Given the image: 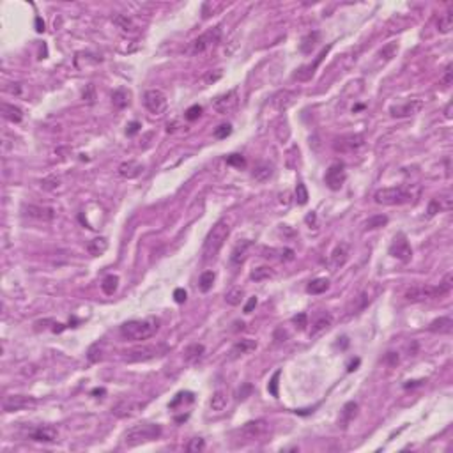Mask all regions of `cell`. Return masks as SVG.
Segmentation results:
<instances>
[{"label": "cell", "mask_w": 453, "mask_h": 453, "mask_svg": "<svg viewBox=\"0 0 453 453\" xmlns=\"http://www.w3.org/2000/svg\"><path fill=\"white\" fill-rule=\"evenodd\" d=\"M271 434V427L266 420H253L241 425L234 432V445L235 446H246L255 445V443L266 441V437Z\"/></svg>", "instance_id": "1"}, {"label": "cell", "mask_w": 453, "mask_h": 453, "mask_svg": "<svg viewBox=\"0 0 453 453\" xmlns=\"http://www.w3.org/2000/svg\"><path fill=\"white\" fill-rule=\"evenodd\" d=\"M158 330H160V321L156 317L136 319V321L124 322L120 326V335L124 340H129V342H142L156 335Z\"/></svg>", "instance_id": "2"}, {"label": "cell", "mask_w": 453, "mask_h": 453, "mask_svg": "<svg viewBox=\"0 0 453 453\" xmlns=\"http://www.w3.org/2000/svg\"><path fill=\"white\" fill-rule=\"evenodd\" d=\"M228 234H230V225H228L226 220H220V222H216L215 225H213V228L209 230V234H207L206 241H204V246H202V259L206 260V262L216 259V255H218L220 250L223 248Z\"/></svg>", "instance_id": "3"}, {"label": "cell", "mask_w": 453, "mask_h": 453, "mask_svg": "<svg viewBox=\"0 0 453 453\" xmlns=\"http://www.w3.org/2000/svg\"><path fill=\"white\" fill-rule=\"evenodd\" d=\"M161 436V427L158 423H144V425H135L131 429H128L122 436V446L126 448H135L140 446L144 443L154 441Z\"/></svg>", "instance_id": "4"}, {"label": "cell", "mask_w": 453, "mask_h": 453, "mask_svg": "<svg viewBox=\"0 0 453 453\" xmlns=\"http://www.w3.org/2000/svg\"><path fill=\"white\" fill-rule=\"evenodd\" d=\"M375 202L381 206H402V204H409L412 200L411 190L404 188V186H392V188H381L375 191L374 195Z\"/></svg>", "instance_id": "5"}, {"label": "cell", "mask_w": 453, "mask_h": 453, "mask_svg": "<svg viewBox=\"0 0 453 453\" xmlns=\"http://www.w3.org/2000/svg\"><path fill=\"white\" fill-rule=\"evenodd\" d=\"M220 37H222V30L216 27V29H211L207 32H204L202 36H198L190 46V52L191 55H198V54H204L207 50L215 48L216 45L220 43Z\"/></svg>", "instance_id": "6"}, {"label": "cell", "mask_w": 453, "mask_h": 453, "mask_svg": "<svg viewBox=\"0 0 453 453\" xmlns=\"http://www.w3.org/2000/svg\"><path fill=\"white\" fill-rule=\"evenodd\" d=\"M167 350V347L163 345H142V347H135V349L128 350L124 359L129 363H136V361H147V359H153L161 356Z\"/></svg>", "instance_id": "7"}, {"label": "cell", "mask_w": 453, "mask_h": 453, "mask_svg": "<svg viewBox=\"0 0 453 453\" xmlns=\"http://www.w3.org/2000/svg\"><path fill=\"white\" fill-rule=\"evenodd\" d=\"M365 145V136L359 135V133H349V135H342L338 136L335 140L333 147L337 153H356Z\"/></svg>", "instance_id": "8"}, {"label": "cell", "mask_w": 453, "mask_h": 453, "mask_svg": "<svg viewBox=\"0 0 453 453\" xmlns=\"http://www.w3.org/2000/svg\"><path fill=\"white\" fill-rule=\"evenodd\" d=\"M144 105L151 113L154 115H161L165 113L167 107H169V101H167V96L163 94L161 91L158 89H151L144 94Z\"/></svg>", "instance_id": "9"}, {"label": "cell", "mask_w": 453, "mask_h": 453, "mask_svg": "<svg viewBox=\"0 0 453 453\" xmlns=\"http://www.w3.org/2000/svg\"><path fill=\"white\" fill-rule=\"evenodd\" d=\"M390 255L395 257L396 260H400V262H404V264H407L409 260L412 259V248L404 234L395 235L393 243L390 244Z\"/></svg>", "instance_id": "10"}, {"label": "cell", "mask_w": 453, "mask_h": 453, "mask_svg": "<svg viewBox=\"0 0 453 453\" xmlns=\"http://www.w3.org/2000/svg\"><path fill=\"white\" fill-rule=\"evenodd\" d=\"M345 179H347V173H345V167H343V163H333L330 169L326 170L324 182L330 190L338 191L343 186Z\"/></svg>", "instance_id": "11"}, {"label": "cell", "mask_w": 453, "mask_h": 453, "mask_svg": "<svg viewBox=\"0 0 453 453\" xmlns=\"http://www.w3.org/2000/svg\"><path fill=\"white\" fill-rule=\"evenodd\" d=\"M436 297L441 296H439L437 287H432V285H414V287L407 288V292H405V299L411 303H421V301L436 299Z\"/></svg>", "instance_id": "12"}, {"label": "cell", "mask_w": 453, "mask_h": 453, "mask_svg": "<svg viewBox=\"0 0 453 453\" xmlns=\"http://www.w3.org/2000/svg\"><path fill=\"white\" fill-rule=\"evenodd\" d=\"M37 405V398L27 395H12L7 396L4 400V411L5 412H14V411H23V409H34Z\"/></svg>", "instance_id": "13"}, {"label": "cell", "mask_w": 453, "mask_h": 453, "mask_svg": "<svg viewBox=\"0 0 453 453\" xmlns=\"http://www.w3.org/2000/svg\"><path fill=\"white\" fill-rule=\"evenodd\" d=\"M237 103H239L237 91H228L226 94H222V96H218V98L215 99L213 108H215L218 113L225 115V113H230V112H234L235 108H237Z\"/></svg>", "instance_id": "14"}, {"label": "cell", "mask_w": 453, "mask_h": 453, "mask_svg": "<svg viewBox=\"0 0 453 453\" xmlns=\"http://www.w3.org/2000/svg\"><path fill=\"white\" fill-rule=\"evenodd\" d=\"M349 260V244L347 243H340L335 246V250L331 251L330 259H328V266H330L331 271H337L342 266H345V262Z\"/></svg>", "instance_id": "15"}, {"label": "cell", "mask_w": 453, "mask_h": 453, "mask_svg": "<svg viewBox=\"0 0 453 453\" xmlns=\"http://www.w3.org/2000/svg\"><path fill=\"white\" fill-rule=\"evenodd\" d=\"M423 108V103L420 99H411V101H405L404 105H396V107H392V115L396 117V119H402V117H411V115H416L418 112Z\"/></svg>", "instance_id": "16"}, {"label": "cell", "mask_w": 453, "mask_h": 453, "mask_svg": "<svg viewBox=\"0 0 453 453\" xmlns=\"http://www.w3.org/2000/svg\"><path fill=\"white\" fill-rule=\"evenodd\" d=\"M58 437V432L55 427L52 425H43V427H37L32 434H30V439L37 443H55Z\"/></svg>", "instance_id": "17"}, {"label": "cell", "mask_w": 453, "mask_h": 453, "mask_svg": "<svg viewBox=\"0 0 453 453\" xmlns=\"http://www.w3.org/2000/svg\"><path fill=\"white\" fill-rule=\"evenodd\" d=\"M25 215L30 216V218H36V220H43V222H50L54 220L55 216V211L52 207H43V206H34V204H29V206L23 207Z\"/></svg>", "instance_id": "18"}, {"label": "cell", "mask_w": 453, "mask_h": 453, "mask_svg": "<svg viewBox=\"0 0 453 453\" xmlns=\"http://www.w3.org/2000/svg\"><path fill=\"white\" fill-rule=\"evenodd\" d=\"M255 349H257L255 340H251V338H243V340H239V342H235L234 345H232L230 359H237L244 354H250V352H253Z\"/></svg>", "instance_id": "19"}, {"label": "cell", "mask_w": 453, "mask_h": 453, "mask_svg": "<svg viewBox=\"0 0 453 453\" xmlns=\"http://www.w3.org/2000/svg\"><path fill=\"white\" fill-rule=\"evenodd\" d=\"M142 172H144V165L135 160L124 161V163H120V167H119V173L124 179H135V177H138V175H142Z\"/></svg>", "instance_id": "20"}, {"label": "cell", "mask_w": 453, "mask_h": 453, "mask_svg": "<svg viewBox=\"0 0 453 453\" xmlns=\"http://www.w3.org/2000/svg\"><path fill=\"white\" fill-rule=\"evenodd\" d=\"M331 324H333V317H331L330 313H322L321 317L317 319V321L312 324V331H310V337L312 338H317L321 337L322 333H326V331L330 330Z\"/></svg>", "instance_id": "21"}, {"label": "cell", "mask_w": 453, "mask_h": 453, "mask_svg": "<svg viewBox=\"0 0 453 453\" xmlns=\"http://www.w3.org/2000/svg\"><path fill=\"white\" fill-rule=\"evenodd\" d=\"M452 198H450V195H445V197H439V198H432L429 204V209H427V213H429V216H434L437 215V213H441V211H450L452 209Z\"/></svg>", "instance_id": "22"}, {"label": "cell", "mask_w": 453, "mask_h": 453, "mask_svg": "<svg viewBox=\"0 0 453 453\" xmlns=\"http://www.w3.org/2000/svg\"><path fill=\"white\" fill-rule=\"evenodd\" d=\"M251 246H253V243H251V241H248V239H244V241H241V243L235 244V248L232 250L230 262L234 264V266H239V264L246 259V253H248V250H250Z\"/></svg>", "instance_id": "23"}, {"label": "cell", "mask_w": 453, "mask_h": 453, "mask_svg": "<svg viewBox=\"0 0 453 453\" xmlns=\"http://www.w3.org/2000/svg\"><path fill=\"white\" fill-rule=\"evenodd\" d=\"M429 331L439 333V335H450L453 331L452 317H439V319H436V321H432L429 326Z\"/></svg>", "instance_id": "24"}, {"label": "cell", "mask_w": 453, "mask_h": 453, "mask_svg": "<svg viewBox=\"0 0 453 453\" xmlns=\"http://www.w3.org/2000/svg\"><path fill=\"white\" fill-rule=\"evenodd\" d=\"M142 407L140 402H133V400H124V402H120V404H117L115 407L112 409L113 411V414H117V416H131V414H135L138 409Z\"/></svg>", "instance_id": "25"}, {"label": "cell", "mask_w": 453, "mask_h": 453, "mask_svg": "<svg viewBox=\"0 0 453 453\" xmlns=\"http://www.w3.org/2000/svg\"><path fill=\"white\" fill-rule=\"evenodd\" d=\"M356 414H358V404H356V402H347L342 409V416H340L338 425H340L342 429H345L347 425L356 418Z\"/></svg>", "instance_id": "26"}, {"label": "cell", "mask_w": 453, "mask_h": 453, "mask_svg": "<svg viewBox=\"0 0 453 453\" xmlns=\"http://www.w3.org/2000/svg\"><path fill=\"white\" fill-rule=\"evenodd\" d=\"M273 173H275V169H273V165H269V163H260L259 167H255V170L251 172V175H253V179L259 182H266L269 181V179L273 177Z\"/></svg>", "instance_id": "27"}, {"label": "cell", "mask_w": 453, "mask_h": 453, "mask_svg": "<svg viewBox=\"0 0 453 453\" xmlns=\"http://www.w3.org/2000/svg\"><path fill=\"white\" fill-rule=\"evenodd\" d=\"M319 37H321V34L317 32V30H313V32L306 34L303 39H301V45H299V50L303 52V54H312V50L317 46L319 43Z\"/></svg>", "instance_id": "28"}, {"label": "cell", "mask_w": 453, "mask_h": 453, "mask_svg": "<svg viewBox=\"0 0 453 453\" xmlns=\"http://www.w3.org/2000/svg\"><path fill=\"white\" fill-rule=\"evenodd\" d=\"M226 404H228V396H226L225 392L213 393V396H211V400H209L211 411H216V412H222L223 409L226 407Z\"/></svg>", "instance_id": "29"}, {"label": "cell", "mask_w": 453, "mask_h": 453, "mask_svg": "<svg viewBox=\"0 0 453 453\" xmlns=\"http://www.w3.org/2000/svg\"><path fill=\"white\" fill-rule=\"evenodd\" d=\"M87 250H89V253H91V255H94V257L103 255L105 251L108 250L107 237H96V239H92L91 243L87 244Z\"/></svg>", "instance_id": "30"}, {"label": "cell", "mask_w": 453, "mask_h": 453, "mask_svg": "<svg viewBox=\"0 0 453 453\" xmlns=\"http://www.w3.org/2000/svg\"><path fill=\"white\" fill-rule=\"evenodd\" d=\"M326 55V52H322L321 57L315 60V64L313 66H303L297 69V73H294V80H299V82H306V80H310L313 76V71H315V67H317V64L322 60V57Z\"/></svg>", "instance_id": "31"}, {"label": "cell", "mask_w": 453, "mask_h": 453, "mask_svg": "<svg viewBox=\"0 0 453 453\" xmlns=\"http://www.w3.org/2000/svg\"><path fill=\"white\" fill-rule=\"evenodd\" d=\"M2 113H4L5 119L11 120V122H20V120L23 119V112H21L18 107L9 105V103L2 105Z\"/></svg>", "instance_id": "32"}, {"label": "cell", "mask_w": 453, "mask_h": 453, "mask_svg": "<svg viewBox=\"0 0 453 453\" xmlns=\"http://www.w3.org/2000/svg\"><path fill=\"white\" fill-rule=\"evenodd\" d=\"M204 352H206L204 345H200V343H193V345L186 347L184 359H186V361H190V363H195V361H198V359L202 358Z\"/></svg>", "instance_id": "33"}, {"label": "cell", "mask_w": 453, "mask_h": 453, "mask_svg": "<svg viewBox=\"0 0 453 453\" xmlns=\"http://www.w3.org/2000/svg\"><path fill=\"white\" fill-rule=\"evenodd\" d=\"M328 288H330V280H328V278H315V280H312L308 283L306 290H308L310 294H322V292H326Z\"/></svg>", "instance_id": "34"}, {"label": "cell", "mask_w": 453, "mask_h": 453, "mask_svg": "<svg viewBox=\"0 0 453 453\" xmlns=\"http://www.w3.org/2000/svg\"><path fill=\"white\" fill-rule=\"evenodd\" d=\"M117 287H119V276H115V275H108L107 278L101 282V288H103V292L107 294V296H112V294L117 290Z\"/></svg>", "instance_id": "35"}, {"label": "cell", "mask_w": 453, "mask_h": 453, "mask_svg": "<svg viewBox=\"0 0 453 453\" xmlns=\"http://www.w3.org/2000/svg\"><path fill=\"white\" fill-rule=\"evenodd\" d=\"M243 296H244V290L241 287H234L230 288L228 292L225 294V301L228 303V305L232 306H237L241 305V301H243Z\"/></svg>", "instance_id": "36"}, {"label": "cell", "mask_w": 453, "mask_h": 453, "mask_svg": "<svg viewBox=\"0 0 453 453\" xmlns=\"http://www.w3.org/2000/svg\"><path fill=\"white\" fill-rule=\"evenodd\" d=\"M437 29H439V32H443V34H448L450 30L453 29V12L452 11L445 12L443 16H439V21H437Z\"/></svg>", "instance_id": "37"}, {"label": "cell", "mask_w": 453, "mask_h": 453, "mask_svg": "<svg viewBox=\"0 0 453 453\" xmlns=\"http://www.w3.org/2000/svg\"><path fill=\"white\" fill-rule=\"evenodd\" d=\"M388 223V216L384 215H375L372 218H368L365 222V230H375V228H381Z\"/></svg>", "instance_id": "38"}, {"label": "cell", "mask_w": 453, "mask_h": 453, "mask_svg": "<svg viewBox=\"0 0 453 453\" xmlns=\"http://www.w3.org/2000/svg\"><path fill=\"white\" fill-rule=\"evenodd\" d=\"M273 276H275L273 269L262 266V268H257L255 271H251L250 278L251 280H255V282H262V280H269V278H273Z\"/></svg>", "instance_id": "39"}, {"label": "cell", "mask_w": 453, "mask_h": 453, "mask_svg": "<svg viewBox=\"0 0 453 453\" xmlns=\"http://www.w3.org/2000/svg\"><path fill=\"white\" fill-rule=\"evenodd\" d=\"M213 283H215V273H213V271L202 273V276H200V282H198V287H200V290H202V292H209L211 288H213Z\"/></svg>", "instance_id": "40"}, {"label": "cell", "mask_w": 453, "mask_h": 453, "mask_svg": "<svg viewBox=\"0 0 453 453\" xmlns=\"http://www.w3.org/2000/svg\"><path fill=\"white\" fill-rule=\"evenodd\" d=\"M453 287V275L452 273H446L445 278L441 280V283L437 285V290H439V296H446V294H450V290H452Z\"/></svg>", "instance_id": "41"}, {"label": "cell", "mask_w": 453, "mask_h": 453, "mask_svg": "<svg viewBox=\"0 0 453 453\" xmlns=\"http://www.w3.org/2000/svg\"><path fill=\"white\" fill-rule=\"evenodd\" d=\"M308 198H310V195H308V190H306V186L303 184V182H297V186H296L297 204H299V206H305V204L308 202Z\"/></svg>", "instance_id": "42"}, {"label": "cell", "mask_w": 453, "mask_h": 453, "mask_svg": "<svg viewBox=\"0 0 453 453\" xmlns=\"http://www.w3.org/2000/svg\"><path fill=\"white\" fill-rule=\"evenodd\" d=\"M396 52H398V43H390V45H386L379 52V57L384 58V60H390V58L395 57Z\"/></svg>", "instance_id": "43"}, {"label": "cell", "mask_w": 453, "mask_h": 453, "mask_svg": "<svg viewBox=\"0 0 453 453\" xmlns=\"http://www.w3.org/2000/svg\"><path fill=\"white\" fill-rule=\"evenodd\" d=\"M112 101H113V107H117V108L128 107V94L124 91H115L113 96H112Z\"/></svg>", "instance_id": "44"}, {"label": "cell", "mask_w": 453, "mask_h": 453, "mask_svg": "<svg viewBox=\"0 0 453 453\" xmlns=\"http://www.w3.org/2000/svg\"><path fill=\"white\" fill-rule=\"evenodd\" d=\"M113 21H115V23L119 25V27L124 30V32H135V25H133V21L129 20L128 16H122V14H120V16H117Z\"/></svg>", "instance_id": "45"}, {"label": "cell", "mask_w": 453, "mask_h": 453, "mask_svg": "<svg viewBox=\"0 0 453 453\" xmlns=\"http://www.w3.org/2000/svg\"><path fill=\"white\" fill-rule=\"evenodd\" d=\"M280 374H282L280 370H276L268 384V392L271 393V396H275V398L278 396V379H280Z\"/></svg>", "instance_id": "46"}, {"label": "cell", "mask_w": 453, "mask_h": 453, "mask_svg": "<svg viewBox=\"0 0 453 453\" xmlns=\"http://www.w3.org/2000/svg\"><path fill=\"white\" fill-rule=\"evenodd\" d=\"M292 322L296 324L297 330H305L306 326H308V315H306L305 312H299L297 315L292 317Z\"/></svg>", "instance_id": "47"}, {"label": "cell", "mask_w": 453, "mask_h": 453, "mask_svg": "<svg viewBox=\"0 0 453 453\" xmlns=\"http://www.w3.org/2000/svg\"><path fill=\"white\" fill-rule=\"evenodd\" d=\"M232 133V126L230 124H222V126H218V128L215 129V138H218V140H223V138H226V136Z\"/></svg>", "instance_id": "48"}, {"label": "cell", "mask_w": 453, "mask_h": 453, "mask_svg": "<svg viewBox=\"0 0 453 453\" xmlns=\"http://www.w3.org/2000/svg\"><path fill=\"white\" fill-rule=\"evenodd\" d=\"M200 115H202V107H200V105H193V107H190L188 110H186L184 117L188 120H197Z\"/></svg>", "instance_id": "49"}, {"label": "cell", "mask_w": 453, "mask_h": 453, "mask_svg": "<svg viewBox=\"0 0 453 453\" xmlns=\"http://www.w3.org/2000/svg\"><path fill=\"white\" fill-rule=\"evenodd\" d=\"M204 446H206L204 439H200V437H195V439H191V441L188 443L186 450H188V452H191V453H195V452H200V450H204Z\"/></svg>", "instance_id": "50"}, {"label": "cell", "mask_w": 453, "mask_h": 453, "mask_svg": "<svg viewBox=\"0 0 453 453\" xmlns=\"http://www.w3.org/2000/svg\"><path fill=\"white\" fill-rule=\"evenodd\" d=\"M226 165H232V167H244L246 165V161H244V158L241 156V154H230V156L226 158Z\"/></svg>", "instance_id": "51"}, {"label": "cell", "mask_w": 453, "mask_h": 453, "mask_svg": "<svg viewBox=\"0 0 453 453\" xmlns=\"http://www.w3.org/2000/svg\"><path fill=\"white\" fill-rule=\"evenodd\" d=\"M251 384H243V388H239V392H237V398L239 400H246L248 396H250V393H251Z\"/></svg>", "instance_id": "52"}, {"label": "cell", "mask_w": 453, "mask_h": 453, "mask_svg": "<svg viewBox=\"0 0 453 453\" xmlns=\"http://www.w3.org/2000/svg\"><path fill=\"white\" fill-rule=\"evenodd\" d=\"M186 297H188V294H186L184 288H175V290H173V299H175V303H179V305L184 303Z\"/></svg>", "instance_id": "53"}, {"label": "cell", "mask_w": 453, "mask_h": 453, "mask_svg": "<svg viewBox=\"0 0 453 453\" xmlns=\"http://www.w3.org/2000/svg\"><path fill=\"white\" fill-rule=\"evenodd\" d=\"M83 99H87V101H89V103H94V99H96L94 87H92V85H89V87H87V91L83 92Z\"/></svg>", "instance_id": "54"}, {"label": "cell", "mask_w": 453, "mask_h": 453, "mask_svg": "<svg viewBox=\"0 0 453 453\" xmlns=\"http://www.w3.org/2000/svg\"><path fill=\"white\" fill-rule=\"evenodd\" d=\"M218 78H222V69H218V73L213 74V73H207L206 78H204V82L206 83H211V82H216Z\"/></svg>", "instance_id": "55"}, {"label": "cell", "mask_w": 453, "mask_h": 453, "mask_svg": "<svg viewBox=\"0 0 453 453\" xmlns=\"http://www.w3.org/2000/svg\"><path fill=\"white\" fill-rule=\"evenodd\" d=\"M138 129H140V122H131L128 126V129H126V133H128L129 136H133L135 133H138Z\"/></svg>", "instance_id": "56"}, {"label": "cell", "mask_w": 453, "mask_h": 453, "mask_svg": "<svg viewBox=\"0 0 453 453\" xmlns=\"http://www.w3.org/2000/svg\"><path fill=\"white\" fill-rule=\"evenodd\" d=\"M257 306V297H250V301L246 303V306H244V313H251V310Z\"/></svg>", "instance_id": "57"}, {"label": "cell", "mask_w": 453, "mask_h": 453, "mask_svg": "<svg viewBox=\"0 0 453 453\" xmlns=\"http://www.w3.org/2000/svg\"><path fill=\"white\" fill-rule=\"evenodd\" d=\"M443 83H445V87H448L450 83H452V66L446 67V74H445V80H443Z\"/></svg>", "instance_id": "58"}, {"label": "cell", "mask_w": 453, "mask_h": 453, "mask_svg": "<svg viewBox=\"0 0 453 453\" xmlns=\"http://www.w3.org/2000/svg\"><path fill=\"white\" fill-rule=\"evenodd\" d=\"M386 359L392 363V365H395V363H398V354H395V352H388Z\"/></svg>", "instance_id": "59"}, {"label": "cell", "mask_w": 453, "mask_h": 453, "mask_svg": "<svg viewBox=\"0 0 453 453\" xmlns=\"http://www.w3.org/2000/svg\"><path fill=\"white\" fill-rule=\"evenodd\" d=\"M36 27H37V32H43V30H45V21H41V18H36Z\"/></svg>", "instance_id": "60"}, {"label": "cell", "mask_w": 453, "mask_h": 453, "mask_svg": "<svg viewBox=\"0 0 453 453\" xmlns=\"http://www.w3.org/2000/svg\"><path fill=\"white\" fill-rule=\"evenodd\" d=\"M358 365H359V359H354V361H352V363L349 365V368H347V370H349V372L356 370V367H358Z\"/></svg>", "instance_id": "61"}, {"label": "cell", "mask_w": 453, "mask_h": 453, "mask_svg": "<svg viewBox=\"0 0 453 453\" xmlns=\"http://www.w3.org/2000/svg\"><path fill=\"white\" fill-rule=\"evenodd\" d=\"M105 393H107V392H105L103 388H101V390H94V392H92V395H105Z\"/></svg>", "instance_id": "62"}]
</instances>
